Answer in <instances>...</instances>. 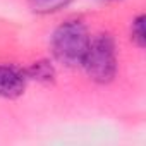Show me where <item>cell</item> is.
<instances>
[{"label": "cell", "instance_id": "6da1fadb", "mask_svg": "<svg viewBox=\"0 0 146 146\" xmlns=\"http://www.w3.org/2000/svg\"><path fill=\"white\" fill-rule=\"evenodd\" d=\"M90 33L84 23L74 19L60 24L52 35L53 57L65 67L83 65L84 55L90 46Z\"/></svg>", "mask_w": 146, "mask_h": 146}, {"label": "cell", "instance_id": "7a4b0ae2", "mask_svg": "<svg viewBox=\"0 0 146 146\" xmlns=\"http://www.w3.org/2000/svg\"><path fill=\"white\" fill-rule=\"evenodd\" d=\"M83 67L91 81L107 84L115 78L117 53L115 41L110 35H98L90 41L88 52L83 60Z\"/></svg>", "mask_w": 146, "mask_h": 146}, {"label": "cell", "instance_id": "3957f363", "mask_svg": "<svg viewBox=\"0 0 146 146\" xmlns=\"http://www.w3.org/2000/svg\"><path fill=\"white\" fill-rule=\"evenodd\" d=\"M26 76L12 65H0V96L17 98L24 93Z\"/></svg>", "mask_w": 146, "mask_h": 146}, {"label": "cell", "instance_id": "277c9868", "mask_svg": "<svg viewBox=\"0 0 146 146\" xmlns=\"http://www.w3.org/2000/svg\"><path fill=\"white\" fill-rule=\"evenodd\" d=\"M26 74H28L29 78L40 81V83H50V81H53V78H55V70H53V67L50 65V62L40 60V62H35V64L26 70Z\"/></svg>", "mask_w": 146, "mask_h": 146}, {"label": "cell", "instance_id": "5b68a950", "mask_svg": "<svg viewBox=\"0 0 146 146\" xmlns=\"http://www.w3.org/2000/svg\"><path fill=\"white\" fill-rule=\"evenodd\" d=\"M72 0H31V11L36 14H52L67 7Z\"/></svg>", "mask_w": 146, "mask_h": 146}, {"label": "cell", "instance_id": "8992f818", "mask_svg": "<svg viewBox=\"0 0 146 146\" xmlns=\"http://www.w3.org/2000/svg\"><path fill=\"white\" fill-rule=\"evenodd\" d=\"M131 40L139 46L143 48L144 46V16H137L134 21H132V26H131Z\"/></svg>", "mask_w": 146, "mask_h": 146}]
</instances>
